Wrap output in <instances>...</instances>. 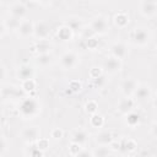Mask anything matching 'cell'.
Listing matches in <instances>:
<instances>
[{"label": "cell", "mask_w": 157, "mask_h": 157, "mask_svg": "<svg viewBox=\"0 0 157 157\" xmlns=\"http://www.w3.org/2000/svg\"><path fill=\"white\" fill-rule=\"evenodd\" d=\"M69 90H70L71 92H74V93L80 92V91L82 90V83H81V81H78V80H71V81L69 82Z\"/></svg>", "instance_id": "33"}, {"label": "cell", "mask_w": 157, "mask_h": 157, "mask_svg": "<svg viewBox=\"0 0 157 157\" xmlns=\"http://www.w3.org/2000/svg\"><path fill=\"white\" fill-rule=\"evenodd\" d=\"M2 124H4V115L0 113V126H1Z\"/></svg>", "instance_id": "46"}, {"label": "cell", "mask_w": 157, "mask_h": 157, "mask_svg": "<svg viewBox=\"0 0 157 157\" xmlns=\"http://www.w3.org/2000/svg\"><path fill=\"white\" fill-rule=\"evenodd\" d=\"M64 25H66L74 33H75V32H81V29L83 28V25H82L81 18H80V17H76V16L70 17Z\"/></svg>", "instance_id": "20"}, {"label": "cell", "mask_w": 157, "mask_h": 157, "mask_svg": "<svg viewBox=\"0 0 157 157\" xmlns=\"http://www.w3.org/2000/svg\"><path fill=\"white\" fill-rule=\"evenodd\" d=\"M103 74H104L103 70H102L101 67H98V66H92V67L90 69V71H88V76H90L91 80H94V78L99 77V76L103 75Z\"/></svg>", "instance_id": "34"}, {"label": "cell", "mask_w": 157, "mask_h": 157, "mask_svg": "<svg viewBox=\"0 0 157 157\" xmlns=\"http://www.w3.org/2000/svg\"><path fill=\"white\" fill-rule=\"evenodd\" d=\"M5 150H6V141L4 137L0 136V153H2Z\"/></svg>", "instance_id": "42"}, {"label": "cell", "mask_w": 157, "mask_h": 157, "mask_svg": "<svg viewBox=\"0 0 157 157\" xmlns=\"http://www.w3.org/2000/svg\"><path fill=\"white\" fill-rule=\"evenodd\" d=\"M33 76H34V69L29 64L20 65L16 70V77L21 82L26 81V80H29V78H33Z\"/></svg>", "instance_id": "12"}, {"label": "cell", "mask_w": 157, "mask_h": 157, "mask_svg": "<svg viewBox=\"0 0 157 157\" xmlns=\"http://www.w3.org/2000/svg\"><path fill=\"white\" fill-rule=\"evenodd\" d=\"M81 37H82L83 40H86V39H88V38L94 37V34H93V32L90 29V27H88V28H87V27H83V28L81 29Z\"/></svg>", "instance_id": "37"}, {"label": "cell", "mask_w": 157, "mask_h": 157, "mask_svg": "<svg viewBox=\"0 0 157 157\" xmlns=\"http://www.w3.org/2000/svg\"><path fill=\"white\" fill-rule=\"evenodd\" d=\"M37 64L40 65V66H48L52 61H53V55L50 53L48 54H40V55H37V59H36Z\"/></svg>", "instance_id": "27"}, {"label": "cell", "mask_w": 157, "mask_h": 157, "mask_svg": "<svg viewBox=\"0 0 157 157\" xmlns=\"http://www.w3.org/2000/svg\"><path fill=\"white\" fill-rule=\"evenodd\" d=\"M151 93H152V91H151L150 86H147V85H139L136 87L135 92L132 93V96H134L135 101H145V99H148L151 97Z\"/></svg>", "instance_id": "15"}, {"label": "cell", "mask_w": 157, "mask_h": 157, "mask_svg": "<svg viewBox=\"0 0 157 157\" xmlns=\"http://www.w3.org/2000/svg\"><path fill=\"white\" fill-rule=\"evenodd\" d=\"M0 6H1V1H0Z\"/></svg>", "instance_id": "48"}, {"label": "cell", "mask_w": 157, "mask_h": 157, "mask_svg": "<svg viewBox=\"0 0 157 157\" xmlns=\"http://www.w3.org/2000/svg\"><path fill=\"white\" fill-rule=\"evenodd\" d=\"M21 137L27 144H34L40 137V128L39 126H28L25 128L21 132Z\"/></svg>", "instance_id": "6"}, {"label": "cell", "mask_w": 157, "mask_h": 157, "mask_svg": "<svg viewBox=\"0 0 157 157\" xmlns=\"http://www.w3.org/2000/svg\"><path fill=\"white\" fill-rule=\"evenodd\" d=\"M85 43V47L86 49H90V50H96L98 48V39H96V37H92V38H88L86 40H83Z\"/></svg>", "instance_id": "32"}, {"label": "cell", "mask_w": 157, "mask_h": 157, "mask_svg": "<svg viewBox=\"0 0 157 157\" xmlns=\"http://www.w3.org/2000/svg\"><path fill=\"white\" fill-rule=\"evenodd\" d=\"M81 150H82V146H81V145L75 144V142H70V145H69V153H70L72 157H75Z\"/></svg>", "instance_id": "35"}, {"label": "cell", "mask_w": 157, "mask_h": 157, "mask_svg": "<svg viewBox=\"0 0 157 157\" xmlns=\"http://www.w3.org/2000/svg\"><path fill=\"white\" fill-rule=\"evenodd\" d=\"M113 22L118 28H125V27H128V25L130 22V16L125 11H119L114 15Z\"/></svg>", "instance_id": "16"}, {"label": "cell", "mask_w": 157, "mask_h": 157, "mask_svg": "<svg viewBox=\"0 0 157 157\" xmlns=\"http://www.w3.org/2000/svg\"><path fill=\"white\" fill-rule=\"evenodd\" d=\"M104 117L99 113H96V114H92L90 115V124L92 128H96V129H101L103 125H104Z\"/></svg>", "instance_id": "25"}, {"label": "cell", "mask_w": 157, "mask_h": 157, "mask_svg": "<svg viewBox=\"0 0 157 157\" xmlns=\"http://www.w3.org/2000/svg\"><path fill=\"white\" fill-rule=\"evenodd\" d=\"M78 63V56L76 53L74 52H65L61 56H60V65L65 69V70H71L74 69Z\"/></svg>", "instance_id": "8"}, {"label": "cell", "mask_w": 157, "mask_h": 157, "mask_svg": "<svg viewBox=\"0 0 157 157\" xmlns=\"http://www.w3.org/2000/svg\"><path fill=\"white\" fill-rule=\"evenodd\" d=\"M105 85H107L105 74L101 75L99 77H97V78H94V80H92V86H93L94 88H103Z\"/></svg>", "instance_id": "31"}, {"label": "cell", "mask_w": 157, "mask_h": 157, "mask_svg": "<svg viewBox=\"0 0 157 157\" xmlns=\"http://www.w3.org/2000/svg\"><path fill=\"white\" fill-rule=\"evenodd\" d=\"M88 140V135L85 130H75L71 135V142L78 144V145H85Z\"/></svg>", "instance_id": "21"}, {"label": "cell", "mask_w": 157, "mask_h": 157, "mask_svg": "<svg viewBox=\"0 0 157 157\" xmlns=\"http://www.w3.org/2000/svg\"><path fill=\"white\" fill-rule=\"evenodd\" d=\"M5 32H6L5 25H4V22H1V21H0V37H1V36H4V34H5Z\"/></svg>", "instance_id": "44"}, {"label": "cell", "mask_w": 157, "mask_h": 157, "mask_svg": "<svg viewBox=\"0 0 157 157\" xmlns=\"http://www.w3.org/2000/svg\"><path fill=\"white\" fill-rule=\"evenodd\" d=\"M40 112V105L34 97H27L18 104V113L23 119H33Z\"/></svg>", "instance_id": "1"}, {"label": "cell", "mask_w": 157, "mask_h": 157, "mask_svg": "<svg viewBox=\"0 0 157 157\" xmlns=\"http://www.w3.org/2000/svg\"><path fill=\"white\" fill-rule=\"evenodd\" d=\"M25 5H26V7H27V10L29 9H34V7H37V6H42V1H25L23 2Z\"/></svg>", "instance_id": "39"}, {"label": "cell", "mask_w": 157, "mask_h": 157, "mask_svg": "<svg viewBox=\"0 0 157 157\" xmlns=\"http://www.w3.org/2000/svg\"><path fill=\"white\" fill-rule=\"evenodd\" d=\"M140 119H141L140 114L136 113V112H134V110L125 115V123L128 124V126H130V128H132V129L136 128V126L140 124Z\"/></svg>", "instance_id": "23"}, {"label": "cell", "mask_w": 157, "mask_h": 157, "mask_svg": "<svg viewBox=\"0 0 157 157\" xmlns=\"http://www.w3.org/2000/svg\"><path fill=\"white\" fill-rule=\"evenodd\" d=\"M20 23H21V20H18V18H15V17H12V16H10L6 21H5V28L6 29H10V31H12V32H17V29H18V27H20Z\"/></svg>", "instance_id": "26"}, {"label": "cell", "mask_w": 157, "mask_h": 157, "mask_svg": "<svg viewBox=\"0 0 157 157\" xmlns=\"http://www.w3.org/2000/svg\"><path fill=\"white\" fill-rule=\"evenodd\" d=\"M128 55V47L124 43H114L110 47V56H114L119 60H123Z\"/></svg>", "instance_id": "14"}, {"label": "cell", "mask_w": 157, "mask_h": 157, "mask_svg": "<svg viewBox=\"0 0 157 157\" xmlns=\"http://www.w3.org/2000/svg\"><path fill=\"white\" fill-rule=\"evenodd\" d=\"M50 34V27L45 21H39L34 23V29H33V36L38 40L47 39Z\"/></svg>", "instance_id": "9"}, {"label": "cell", "mask_w": 157, "mask_h": 157, "mask_svg": "<svg viewBox=\"0 0 157 157\" xmlns=\"http://www.w3.org/2000/svg\"><path fill=\"white\" fill-rule=\"evenodd\" d=\"M140 13L146 18H153L157 13V1L155 0H142L139 4Z\"/></svg>", "instance_id": "4"}, {"label": "cell", "mask_w": 157, "mask_h": 157, "mask_svg": "<svg viewBox=\"0 0 157 157\" xmlns=\"http://www.w3.org/2000/svg\"><path fill=\"white\" fill-rule=\"evenodd\" d=\"M6 77V70L2 65H0V81H4Z\"/></svg>", "instance_id": "43"}, {"label": "cell", "mask_w": 157, "mask_h": 157, "mask_svg": "<svg viewBox=\"0 0 157 157\" xmlns=\"http://www.w3.org/2000/svg\"><path fill=\"white\" fill-rule=\"evenodd\" d=\"M33 145H34V147L38 148L39 151L44 152V151H47V150L49 148V140H48L47 137H39Z\"/></svg>", "instance_id": "30"}, {"label": "cell", "mask_w": 157, "mask_h": 157, "mask_svg": "<svg viewBox=\"0 0 157 157\" xmlns=\"http://www.w3.org/2000/svg\"><path fill=\"white\" fill-rule=\"evenodd\" d=\"M0 96H1V90H0Z\"/></svg>", "instance_id": "47"}, {"label": "cell", "mask_w": 157, "mask_h": 157, "mask_svg": "<svg viewBox=\"0 0 157 157\" xmlns=\"http://www.w3.org/2000/svg\"><path fill=\"white\" fill-rule=\"evenodd\" d=\"M75 157H93V155H92V152L91 151H88V150H85V148H82Z\"/></svg>", "instance_id": "40"}, {"label": "cell", "mask_w": 157, "mask_h": 157, "mask_svg": "<svg viewBox=\"0 0 157 157\" xmlns=\"http://www.w3.org/2000/svg\"><path fill=\"white\" fill-rule=\"evenodd\" d=\"M96 142L98 144V146H109L110 142L114 140L113 137V134L110 131H99L97 135H96Z\"/></svg>", "instance_id": "18"}, {"label": "cell", "mask_w": 157, "mask_h": 157, "mask_svg": "<svg viewBox=\"0 0 157 157\" xmlns=\"http://www.w3.org/2000/svg\"><path fill=\"white\" fill-rule=\"evenodd\" d=\"M137 86H139L137 81L135 78L129 77V78H125V80L121 81V83H120V91L124 94V97H131Z\"/></svg>", "instance_id": "11"}, {"label": "cell", "mask_w": 157, "mask_h": 157, "mask_svg": "<svg viewBox=\"0 0 157 157\" xmlns=\"http://www.w3.org/2000/svg\"><path fill=\"white\" fill-rule=\"evenodd\" d=\"M56 36L61 42H67L71 40L74 37V32L66 26V25H61L58 29H56Z\"/></svg>", "instance_id": "19"}, {"label": "cell", "mask_w": 157, "mask_h": 157, "mask_svg": "<svg viewBox=\"0 0 157 157\" xmlns=\"http://www.w3.org/2000/svg\"><path fill=\"white\" fill-rule=\"evenodd\" d=\"M156 128H157L156 123H152V125H151V132H152L153 136H156Z\"/></svg>", "instance_id": "45"}, {"label": "cell", "mask_w": 157, "mask_h": 157, "mask_svg": "<svg viewBox=\"0 0 157 157\" xmlns=\"http://www.w3.org/2000/svg\"><path fill=\"white\" fill-rule=\"evenodd\" d=\"M90 29L93 32V34H99V36L105 34L109 31L108 18L103 15H98V16L93 17L90 23Z\"/></svg>", "instance_id": "3"}, {"label": "cell", "mask_w": 157, "mask_h": 157, "mask_svg": "<svg viewBox=\"0 0 157 157\" xmlns=\"http://www.w3.org/2000/svg\"><path fill=\"white\" fill-rule=\"evenodd\" d=\"M27 7L26 5L22 2V1H15L12 2L10 6H9V12H10V16L15 17V18H18V20H25L26 15H27Z\"/></svg>", "instance_id": "7"}, {"label": "cell", "mask_w": 157, "mask_h": 157, "mask_svg": "<svg viewBox=\"0 0 157 157\" xmlns=\"http://www.w3.org/2000/svg\"><path fill=\"white\" fill-rule=\"evenodd\" d=\"M43 153L44 152H42V151H39L38 148H36L34 147V145L31 147V150H29V157H43Z\"/></svg>", "instance_id": "38"}, {"label": "cell", "mask_w": 157, "mask_h": 157, "mask_svg": "<svg viewBox=\"0 0 157 157\" xmlns=\"http://www.w3.org/2000/svg\"><path fill=\"white\" fill-rule=\"evenodd\" d=\"M21 88H22L26 93L34 94L36 88H37V82H36V80H34V78H29V80L22 81V83H21Z\"/></svg>", "instance_id": "24"}, {"label": "cell", "mask_w": 157, "mask_h": 157, "mask_svg": "<svg viewBox=\"0 0 157 157\" xmlns=\"http://www.w3.org/2000/svg\"><path fill=\"white\" fill-rule=\"evenodd\" d=\"M64 136V130L60 128H54L50 131V137H53L54 140H60Z\"/></svg>", "instance_id": "36"}, {"label": "cell", "mask_w": 157, "mask_h": 157, "mask_svg": "<svg viewBox=\"0 0 157 157\" xmlns=\"http://www.w3.org/2000/svg\"><path fill=\"white\" fill-rule=\"evenodd\" d=\"M108 147H109V150H110V151H120V142H118V141L113 140Z\"/></svg>", "instance_id": "41"}, {"label": "cell", "mask_w": 157, "mask_h": 157, "mask_svg": "<svg viewBox=\"0 0 157 157\" xmlns=\"http://www.w3.org/2000/svg\"><path fill=\"white\" fill-rule=\"evenodd\" d=\"M85 112L87 114H90V115L98 113V103H97V101H94V99L87 101L86 104H85Z\"/></svg>", "instance_id": "28"}, {"label": "cell", "mask_w": 157, "mask_h": 157, "mask_svg": "<svg viewBox=\"0 0 157 157\" xmlns=\"http://www.w3.org/2000/svg\"><path fill=\"white\" fill-rule=\"evenodd\" d=\"M135 108V99L131 98V97H124L119 101L118 105H117V110L118 113L123 114V115H126L129 114L130 112H132Z\"/></svg>", "instance_id": "10"}, {"label": "cell", "mask_w": 157, "mask_h": 157, "mask_svg": "<svg viewBox=\"0 0 157 157\" xmlns=\"http://www.w3.org/2000/svg\"><path fill=\"white\" fill-rule=\"evenodd\" d=\"M92 155H93V157H109L110 150L108 146H98L92 152Z\"/></svg>", "instance_id": "29"}, {"label": "cell", "mask_w": 157, "mask_h": 157, "mask_svg": "<svg viewBox=\"0 0 157 157\" xmlns=\"http://www.w3.org/2000/svg\"><path fill=\"white\" fill-rule=\"evenodd\" d=\"M33 29H34V23L31 20H22L17 29V33L20 37L27 38V37L33 36Z\"/></svg>", "instance_id": "13"}, {"label": "cell", "mask_w": 157, "mask_h": 157, "mask_svg": "<svg viewBox=\"0 0 157 157\" xmlns=\"http://www.w3.org/2000/svg\"><path fill=\"white\" fill-rule=\"evenodd\" d=\"M123 63L121 60L114 58V56H107L103 61V72L104 74H117L121 70Z\"/></svg>", "instance_id": "5"}, {"label": "cell", "mask_w": 157, "mask_h": 157, "mask_svg": "<svg viewBox=\"0 0 157 157\" xmlns=\"http://www.w3.org/2000/svg\"><path fill=\"white\" fill-rule=\"evenodd\" d=\"M50 48H52V44L49 43L48 39H43V40H37L33 47H32V52L37 53L38 55L40 54H48L50 52Z\"/></svg>", "instance_id": "17"}, {"label": "cell", "mask_w": 157, "mask_h": 157, "mask_svg": "<svg viewBox=\"0 0 157 157\" xmlns=\"http://www.w3.org/2000/svg\"><path fill=\"white\" fill-rule=\"evenodd\" d=\"M137 148V142L134 139H124L120 141V151H124L126 153H131Z\"/></svg>", "instance_id": "22"}, {"label": "cell", "mask_w": 157, "mask_h": 157, "mask_svg": "<svg viewBox=\"0 0 157 157\" xmlns=\"http://www.w3.org/2000/svg\"><path fill=\"white\" fill-rule=\"evenodd\" d=\"M130 39L135 45L145 47L150 43L151 33H150L148 28H146L144 26H137L130 32Z\"/></svg>", "instance_id": "2"}]
</instances>
